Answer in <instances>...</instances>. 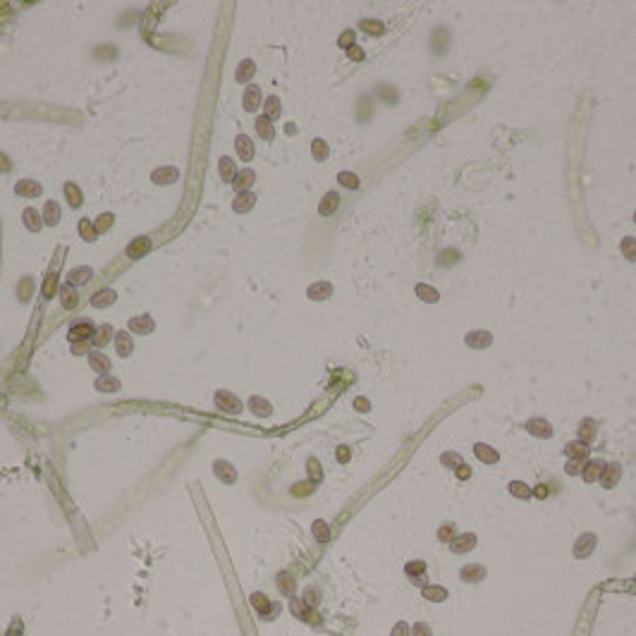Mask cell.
Listing matches in <instances>:
<instances>
[{"label": "cell", "mask_w": 636, "mask_h": 636, "mask_svg": "<svg viewBox=\"0 0 636 636\" xmlns=\"http://www.w3.org/2000/svg\"><path fill=\"white\" fill-rule=\"evenodd\" d=\"M93 333H96V328L91 326V321H89V318H79V321H75V323L69 326V340H72V342L91 340Z\"/></svg>", "instance_id": "cell-1"}, {"label": "cell", "mask_w": 636, "mask_h": 636, "mask_svg": "<svg viewBox=\"0 0 636 636\" xmlns=\"http://www.w3.org/2000/svg\"><path fill=\"white\" fill-rule=\"evenodd\" d=\"M15 192L19 194V196H26V199H36V196H41L43 187L36 182V180H19V182L15 184Z\"/></svg>", "instance_id": "cell-2"}, {"label": "cell", "mask_w": 636, "mask_h": 636, "mask_svg": "<svg viewBox=\"0 0 636 636\" xmlns=\"http://www.w3.org/2000/svg\"><path fill=\"white\" fill-rule=\"evenodd\" d=\"M464 342L471 349H483V347H488V344L493 342V335L488 333V330H474V333H467Z\"/></svg>", "instance_id": "cell-3"}, {"label": "cell", "mask_w": 636, "mask_h": 636, "mask_svg": "<svg viewBox=\"0 0 636 636\" xmlns=\"http://www.w3.org/2000/svg\"><path fill=\"white\" fill-rule=\"evenodd\" d=\"M254 180H256V175H254V170H249V167H244V170H237V175H234V180H232V187L237 189V194L249 192V189H251V184H254Z\"/></svg>", "instance_id": "cell-4"}, {"label": "cell", "mask_w": 636, "mask_h": 636, "mask_svg": "<svg viewBox=\"0 0 636 636\" xmlns=\"http://www.w3.org/2000/svg\"><path fill=\"white\" fill-rule=\"evenodd\" d=\"M91 275H93V270L89 266L72 268V270L67 273V285H72V287H77V285H86L89 280H91Z\"/></svg>", "instance_id": "cell-5"}, {"label": "cell", "mask_w": 636, "mask_h": 636, "mask_svg": "<svg viewBox=\"0 0 636 636\" xmlns=\"http://www.w3.org/2000/svg\"><path fill=\"white\" fill-rule=\"evenodd\" d=\"M129 330L132 333H139V335H149L153 330V318L149 313H142V316H134L129 321Z\"/></svg>", "instance_id": "cell-6"}, {"label": "cell", "mask_w": 636, "mask_h": 636, "mask_svg": "<svg viewBox=\"0 0 636 636\" xmlns=\"http://www.w3.org/2000/svg\"><path fill=\"white\" fill-rule=\"evenodd\" d=\"M117 299V294H115V290H110V287H103L100 292H96L91 297V306L93 309H105V306H110L113 301Z\"/></svg>", "instance_id": "cell-7"}, {"label": "cell", "mask_w": 636, "mask_h": 636, "mask_svg": "<svg viewBox=\"0 0 636 636\" xmlns=\"http://www.w3.org/2000/svg\"><path fill=\"white\" fill-rule=\"evenodd\" d=\"M180 177V172H177V167H158V170H153L151 172V180L156 184H172Z\"/></svg>", "instance_id": "cell-8"}, {"label": "cell", "mask_w": 636, "mask_h": 636, "mask_svg": "<svg viewBox=\"0 0 636 636\" xmlns=\"http://www.w3.org/2000/svg\"><path fill=\"white\" fill-rule=\"evenodd\" d=\"M234 146H237V156L242 160H251L254 158V142H251L246 134H239L234 139Z\"/></svg>", "instance_id": "cell-9"}, {"label": "cell", "mask_w": 636, "mask_h": 636, "mask_svg": "<svg viewBox=\"0 0 636 636\" xmlns=\"http://www.w3.org/2000/svg\"><path fill=\"white\" fill-rule=\"evenodd\" d=\"M263 103V98H261V89L256 86V84H249L246 86V91H244V108L246 110H256Z\"/></svg>", "instance_id": "cell-10"}, {"label": "cell", "mask_w": 636, "mask_h": 636, "mask_svg": "<svg viewBox=\"0 0 636 636\" xmlns=\"http://www.w3.org/2000/svg\"><path fill=\"white\" fill-rule=\"evenodd\" d=\"M337 206H340V194L328 192L326 196H323V201H321V206H318V213H321V216H333L335 210H337Z\"/></svg>", "instance_id": "cell-11"}, {"label": "cell", "mask_w": 636, "mask_h": 636, "mask_svg": "<svg viewBox=\"0 0 636 636\" xmlns=\"http://www.w3.org/2000/svg\"><path fill=\"white\" fill-rule=\"evenodd\" d=\"M256 132H259L261 139H266V142H273V136H275V127H273V120L266 115L256 117Z\"/></svg>", "instance_id": "cell-12"}, {"label": "cell", "mask_w": 636, "mask_h": 636, "mask_svg": "<svg viewBox=\"0 0 636 636\" xmlns=\"http://www.w3.org/2000/svg\"><path fill=\"white\" fill-rule=\"evenodd\" d=\"M306 294H309V299H313V301L328 299V297L333 294V285H330V282H316V285H311L309 290H306Z\"/></svg>", "instance_id": "cell-13"}, {"label": "cell", "mask_w": 636, "mask_h": 636, "mask_svg": "<svg viewBox=\"0 0 636 636\" xmlns=\"http://www.w3.org/2000/svg\"><path fill=\"white\" fill-rule=\"evenodd\" d=\"M149 249H151V239H149V237H136V239L127 246V254H129L132 259H142Z\"/></svg>", "instance_id": "cell-14"}, {"label": "cell", "mask_w": 636, "mask_h": 636, "mask_svg": "<svg viewBox=\"0 0 636 636\" xmlns=\"http://www.w3.org/2000/svg\"><path fill=\"white\" fill-rule=\"evenodd\" d=\"M526 428H528V433L541 435V438H550V435H552L550 423H548V421H543V418H531V421L526 423Z\"/></svg>", "instance_id": "cell-15"}, {"label": "cell", "mask_w": 636, "mask_h": 636, "mask_svg": "<svg viewBox=\"0 0 636 636\" xmlns=\"http://www.w3.org/2000/svg\"><path fill=\"white\" fill-rule=\"evenodd\" d=\"M605 462H600V460H593V462H588L584 467V478L588 481V483H593V481H598V476H600L603 471H605Z\"/></svg>", "instance_id": "cell-16"}, {"label": "cell", "mask_w": 636, "mask_h": 636, "mask_svg": "<svg viewBox=\"0 0 636 636\" xmlns=\"http://www.w3.org/2000/svg\"><path fill=\"white\" fill-rule=\"evenodd\" d=\"M60 301H62V306H65V309H75L77 304H79L77 290L72 287V285H62V287H60Z\"/></svg>", "instance_id": "cell-17"}, {"label": "cell", "mask_w": 636, "mask_h": 636, "mask_svg": "<svg viewBox=\"0 0 636 636\" xmlns=\"http://www.w3.org/2000/svg\"><path fill=\"white\" fill-rule=\"evenodd\" d=\"M254 203H256V196L251 192H242V194H237V199H234L232 206L237 213H246V210L254 208Z\"/></svg>", "instance_id": "cell-18"}, {"label": "cell", "mask_w": 636, "mask_h": 636, "mask_svg": "<svg viewBox=\"0 0 636 636\" xmlns=\"http://www.w3.org/2000/svg\"><path fill=\"white\" fill-rule=\"evenodd\" d=\"M24 225H26V230H31V232H39L41 230V225H43V220H41V213L36 208H24Z\"/></svg>", "instance_id": "cell-19"}, {"label": "cell", "mask_w": 636, "mask_h": 636, "mask_svg": "<svg viewBox=\"0 0 636 636\" xmlns=\"http://www.w3.org/2000/svg\"><path fill=\"white\" fill-rule=\"evenodd\" d=\"M254 72H256V65H254L251 60H244V62H239L234 77H237V82H239V84H249L251 77H254Z\"/></svg>", "instance_id": "cell-20"}, {"label": "cell", "mask_w": 636, "mask_h": 636, "mask_svg": "<svg viewBox=\"0 0 636 636\" xmlns=\"http://www.w3.org/2000/svg\"><path fill=\"white\" fill-rule=\"evenodd\" d=\"M41 216H43V223H46V225H58L60 223V206L55 201H48Z\"/></svg>", "instance_id": "cell-21"}, {"label": "cell", "mask_w": 636, "mask_h": 636, "mask_svg": "<svg viewBox=\"0 0 636 636\" xmlns=\"http://www.w3.org/2000/svg\"><path fill=\"white\" fill-rule=\"evenodd\" d=\"M115 347L120 357H129L132 354V335L129 333H117L115 335Z\"/></svg>", "instance_id": "cell-22"}, {"label": "cell", "mask_w": 636, "mask_h": 636, "mask_svg": "<svg viewBox=\"0 0 636 636\" xmlns=\"http://www.w3.org/2000/svg\"><path fill=\"white\" fill-rule=\"evenodd\" d=\"M416 297L421 301H428V304H435V301L440 299V294H438V290L435 287H431V285H416Z\"/></svg>", "instance_id": "cell-23"}, {"label": "cell", "mask_w": 636, "mask_h": 636, "mask_svg": "<svg viewBox=\"0 0 636 636\" xmlns=\"http://www.w3.org/2000/svg\"><path fill=\"white\" fill-rule=\"evenodd\" d=\"M218 170H220V177L225 180V182H232L234 180V175H237V167H234V160L232 158H220V163H218Z\"/></svg>", "instance_id": "cell-24"}, {"label": "cell", "mask_w": 636, "mask_h": 636, "mask_svg": "<svg viewBox=\"0 0 636 636\" xmlns=\"http://www.w3.org/2000/svg\"><path fill=\"white\" fill-rule=\"evenodd\" d=\"M65 196H67V201H69V206H72V208H79V206L84 203L82 192H79V187H77L75 182H67L65 184Z\"/></svg>", "instance_id": "cell-25"}, {"label": "cell", "mask_w": 636, "mask_h": 636, "mask_svg": "<svg viewBox=\"0 0 636 636\" xmlns=\"http://www.w3.org/2000/svg\"><path fill=\"white\" fill-rule=\"evenodd\" d=\"M476 457H478L481 462H485V464H495V462L500 460V454H498L495 450H490V447H488V445H483V443L476 445Z\"/></svg>", "instance_id": "cell-26"}, {"label": "cell", "mask_w": 636, "mask_h": 636, "mask_svg": "<svg viewBox=\"0 0 636 636\" xmlns=\"http://www.w3.org/2000/svg\"><path fill=\"white\" fill-rule=\"evenodd\" d=\"M619 249H622V256L631 263H636V239L634 237H624L622 244H619Z\"/></svg>", "instance_id": "cell-27"}, {"label": "cell", "mask_w": 636, "mask_h": 636, "mask_svg": "<svg viewBox=\"0 0 636 636\" xmlns=\"http://www.w3.org/2000/svg\"><path fill=\"white\" fill-rule=\"evenodd\" d=\"M567 454L574 457V460H584L586 454H588V447H586L584 440H574V443L567 445Z\"/></svg>", "instance_id": "cell-28"}, {"label": "cell", "mask_w": 636, "mask_h": 636, "mask_svg": "<svg viewBox=\"0 0 636 636\" xmlns=\"http://www.w3.org/2000/svg\"><path fill=\"white\" fill-rule=\"evenodd\" d=\"M359 26H361V31L373 33V36H380V33L385 31V24L380 22V19H364Z\"/></svg>", "instance_id": "cell-29"}, {"label": "cell", "mask_w": 636, "mask_h": 636, "mask_svg": "<svg viewBox=\"0 0 636 636\" xmlns=\"http://www.w3.org/2000/svg\"><path fill=\"white\" fill-rule=\"evenodd\" d=\"M79 234H82L86 242H93L96 239V225H93V220H89V218H84L82 223H79Z\"/></svg>", "instance_id": "cell-30"}, {"label": "cell", "mask_w": 636, "mask_h": 636, "mask_svg": "<svg viewBox=\"0 0 636 636\" xmlns=\"http://www.w3.org/2000/svg\"><path fill=\"white\" fill-rule=\"evenodd\" d=\"M311 153H313V158L316 160H326L328 158V144L323 142V139H313V144H311Z\"/></svg>", "instance_id": "cell-31"}, {"label": "cell", "mask_w": 636, "mask_h": 636, "mask_svg": "<svg viewBox=\"0 0 636 636\" xmlns=\"http://www.w3.org/2000/svg\"><path fill=\"white\" fill-rule=\"evenodd\" d=\"M89 359H91L93 371H100V373H103V371H108V368H110L108 357H103L100 351H91V357H89Z\"/></svg>", "instance_id": "cell-32"}, {"label": "cell", "mask_w": 636, "mask_h": 636, "mask_svg": "<svg viewBox=\"0 0 636 636\" xmlns=\"http://www.w3.org/2000/svg\"><path fill=\"white\" fill-rule=\"evenodd\" d=\"M263 105H266V113H263L266 117H270V120H275V117L280 115V100H277V96H268Z\"/></svg>", "instance_id": "cell-33"}, {"label": "cell", "mask_w": 636, "mask_h": 636, "mask_svg": "<svg viewBox=\"0 0 636 636\" xmlns=\"http://www.w3.org/2000/svg\"><path fill=\"white\" fill-rule=\"evenodd\" d=\"M337 182L342 184V187H347V189H359V177L354 175V172H340L337 175Z\"/></svg>", "instance_id": "cell-34"}, {"label": "cell", "mask_w": 636, "mask_h": 636, "mask_svg": "<svg viewBox=\"0 0 636 636\" xmlns=\"http://www.w3.org/2000/svg\"><path fill=\"white\" fill-rule=\"evenodd\" d=\"M617 478H619V467H617V464H608L605 476H603V485H605V488H612Z\"/></svg>", "instance_id": "cell-35"}, {"label": "cell", "mask_w": 636, "mask_h": 636, "mask_svg": "<svg viewBox=\"0 0 636 636\" xmlns=\"http://www.w3.org/2000/svg\"><path fill=\"white\" fill-rule=\"evenodd\" d=\"M96 333H98V335H93V344H96V347H103V344L113 337V328H110V326H100Z\"/></svg>", "instance_id": "cell-36"}, {"label": "cell", "mask_w": 636, "mask_h": 636, "mask_svg": "<svg viewBox=\"0 0 636 636\" xmlns=\"http://www.w3.org/2000/svg\"><path fill=\"white\" fill-rule=\"evenodd\" d=\"M474 536L469 534V536H460V538H454V543H452V550H457V552H462V550H469L471 545H474Z\"/></svg>", "instance_id": "cell-37"}, {"label": "cell", "mask_w": 636, "mask_h": 636, "mask_svg": "<svg viewBox=\"0 0 636 636\" xmlns=\"http://www.w3.org/2000/svg\"><path fill=\"white\" fill-rule=\"evenodd\" d=\"M216 400H218V404H220V407H232V409H230V411H239V402L234 400L232 395L218 393V397H216Z\"/></svg>", "instance_id": "cell-38"}, {"label": "cell", "mask_w": 636, "mask_h": 636, "mask_svg": "<svg viewBox=\"0 0 636 636\" xmlns=\"http://www.w3.org/2000/svg\"><path fill=\"white\" fill-rule=\"evenodd\" d=\"M93 225H96V232H105L110 225H113V213H103L93 220Z\"/></svg>", "instance_id": "cell-39"}, {"label": "cell", "mask_w": 636, "mask_h": 636, "mask_svg": "<svg viewBox=\"0 0 636 636\" xmlns=\"http://www.w3.org/2000/svg\"><path fill=\"white\" fill-rule=\"evenodd\" d=\"M55 287H58V277H55V275H48V277H46V282H43V290H41L43 297H46V299H50V297L55 294Z\"/></svg>", "instance_id": "cell-40"}, {"label": "cell", "mask_w": 636, "mask_h": 636, "mask_svg": "<svg viewBox=\"0 0 636 636\" xmlns=\"http://www.w3.org/2000/svg\"><path fill=\"white\" fill-rule=\"evenodd\" d=\"M454 261H460V251L457 249H447L440 254V266H450Z\"/></svg>", "instance_id": "cell-41"}, {"label": "cell", "mask_w": 636, "mask_h": 636, "mask_svg": "<svg viewBox=\"0 0 636 636\" xmlns=\"http://www.w3.org/2000/svg\"><path fill=\"white\" fill-rule=\"evenodd\" d=\"M443 464H445V467H450V469H460L462 467V457H460V454H454V452H447V454H443Z\"/></svg>", "instance_id": "cell-42"}, {"label": "cell", "mask_w": 636, "mask_h": 636, "mask_svg": "<svg viewBox=\"0 0 636 636\" xmlns=\"http://www.w3.org/2000/svg\"><path fill=\"white\" fill-rule=\"evenodd\" d=\"M510 488H512V495H517V498H524V500H526V498H531V490H528L524 483H519V481H514Z\"/></svg>", "instance_id": "cell-43"}, {"label": "cell", "mask_w": 636, "mask_h": 636, "mask_svg": "<svg viewBox=\"0 0 636 636\" xmlns=\"http://www.w3.org/2000/svg\"><path fill=\"white\" fill-rule=\"evenodd\" d=\"M581 438H584V443L593 438V421H591V418L581 421Z\"/></svg>", "instance_id": "cell-44"}, {"label": "cell", "mask_w": 636, "mask_h": 636, "mask_svg": "<svg viewBox=\"0 0 636 636\" xmlns=\"http://www.w3.org/2000/svg\"><path fill=\"white\" fill-rule=\"evenodd\" d=\"M579 471H584V460H569V464H567V474H569V476H574V474H579Z\"/></svg>", "instance_id": "cell-45"}, {"label": "cell", "mask_w": 636, "mask_h": 636, "mask_svg": "<svg viewBox=\"0 0 636 636\" xmlns=\"http://www.w3.org/2000/svg\"><path fill=\"white\" fill-rule=\"evenodd\" d=\"M98 387H100V390H105V393H110V390H115V387H117V380H113V378H100Z\"/></svg>", "instance_id": "cell-46"}, {"label": "cell", "mask_w": 636, "mask_h": 636, "mask_svg": "<svg viewBox=\"0 0 636 636\" xmlns=\"http://www.w3.org/2000/svg\"><path fill=\"white\" fill-rule=\"evenodd\" d=\"M337 43H340L342 48H347V50H349V48H351V43H354V31H344L342 36H340V41H337Z\"/></svg>", "instance_id": "cell-47"}, {"label": "cell", "mask_w": 636, "mask_h": 636, "mask_svg": "<svg viewBox=\"0 0 636 636\" xmlns=\"http://www.w3.org/2000/svg\"><path fill=\"white\" fill-rule=\"evenodd\" d=\"M378 93H380L383 98H390L393 103H397V91H395V89H390V86H380V89H378Z\"/></svg>", "instance_id": "cell-48"}, {"label": "cell", "mask_w": 636, "mask_h": 636, "mask_svg": "<svg viewBox=\"0 0 636 636\" xmlns=\"http://www.w3.org/2000/svg\"><path fill=\"white\" fill-rule=\"evenodd\" d=\"M251 407H259V409H256L259 414H268V411H270V407H268V402H261L259 397H254V400H251Z\"/></svg>", "instance_id": "cell-49"}, {"label": "cell", "mask_w": 636, "mask_h": 636, "mask_svg": "<svg viewBox=\"0 0 636 636\" xmlns=\"http://www.w3.org/2000/svg\"><path fill=\"white\" fill-rule=\"evenodd\" d=\"M91 347V340H82V342H75V354H86Z\"/></svg>", "instance_id": "cell-50"}, {"label": "cell", "mask_w": 636, "mask_h": 636, "mask_svg": "<svg viewBox=\"0 0 636 636\" xmlns=\"http://www.w3.org/2000/svg\"><path fill=\"white\" fill-rule=\"evenodd\" d=\"M10 167H12V163L8 160V156L0 153V172H10Z\"/></svg>", "instance_id": "cell-51"}, {"label": "cell", "mask_w": 636, "mask_h": 636, "mask_svg": "<svg viewBox=\"0 0 636 636\" xmlns=\"http://www.w3.org/2000/svg\"><path fill=\"white\" fill-rule=\"evenodd\" d=\"M438 536H440L443 541H450V538H452V524H447V526L440 528V531H438Z\"/></svg>", "instance_id": "cell-52"}, {"label": "cell", "mask_w": 636, "mask_h": 636, "mask_svg": "<svg viewBox=\"0 0 636 636\" xmlns=\"http://www.w3.org/2000/svg\"><path fill=\"white\" fill-rule=\"evenodd\" d=\"M349 58L351 60H364V50L357 48V46H351V48H349Z\"/></svg>", "instance_id": "cell-53"}, {"label": "cell", "mask_w": 636, "mask_h": 636, "mask_svg": "<svg viewBox=\"0 0 636 636\" xmlns=\"http://www.w3.org/2000/svg\"><path fill=\"white\" fill-rule=\"evenodd\" d=\"M29 287H31V280L26 277L24 282H22V287H19V290H22V294H19V297H22V299H29V294H26V292H29Z\"/></svg>", "instance_id": "cell-54"}, {"label": "cell", "mask_w": 636, "mask_h": 636, "mask_svg": "<svg viewBox=\"0 0 636 636\" xmlns=\"http://www.w3.org/2000/svg\"><path fill=\"white\" fill-rule=\"evenodd\" d=\"M326 534L328 531H326V526H323V521H316V536L318 538H326Z\"/></svg>", "instance_id": "cell-55"}, {"label": "cell", "mask_w": 636, "mask_h": 636, "mask_svg": "<svg viewBox=\"0 0 636 636\" xmlns=\"http://www.w3.org/2000/svg\"><path fill=\"white\" fill-rule=\"evenodd\" d=\"M457 474H460V478H469V476H471V471H469L467 464H462V467L457 469Z\"/></svg>", "instance_id": "cell-56"}, {"label": "cell", "mask_w": 636, "mask_h": 636, "mask_svg": "<svg viewBox=\"0 0 636 636\" xmlns=\"http://www.w3.org/2000/svg\"><path fill=\"white\" fill-rule=\"evenodd\" d=\"M536 495H538V498H545V495H548V488H545V485H538V488H536Z\"/></svg>", "instance_id": "cell-57"}, {"label": "cell", "mask_w": 636, "mask_h": 636, "mask_svg": "<svg viewBox=\"0 0 636 636\" xmlns=\"http://www.w3.org/2000/svg\"><path fill=\"white\" fill-rule=\"evenodd\" d=\"M476 574H483V569H469V572H464V577H476Z\"/></svg>", "instance_id": "cell-58"}, {"label": "cell", "mask_w": 636, "mask_h": 636, "mask_svg": "<svg viewBox=\"0 0 636 636\" xmlns=\"http://www.w3.org/2000/svg\"><path fill=\"white\" fill-rule=\"evenodd\" d=\"M416 631H418V636H431V631H428V629H423V624H418Z\"/></svg>", "instance_id": "cell-59"}, {"label": "cell", "mask_w": 636, "mask_h": 636, "mask_svg": "<svg viewBox=\"0 0 636 636\" xmlns=\"http://www.w3.org/2000/svg\"><path fill=\"white\" fill-rule=\"evenodd\" d=\"M634 220H636V213H634Z\"/></svg>", "instance_id": "cell-60"}]
</instances>
